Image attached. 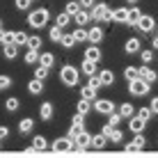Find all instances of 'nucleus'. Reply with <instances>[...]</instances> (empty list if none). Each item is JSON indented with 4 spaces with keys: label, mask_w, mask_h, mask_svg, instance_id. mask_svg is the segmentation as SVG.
<instances>
[{
    "label": "nucleus",
    "mask_w": 158,
    "mask_h": 158,
    "mask_svg": "<svg viewBox=\"0 0 158 158\" xmlns=\"http://www.w3.org/2000/svg\"><path fill=\"white\" fill-rule=\"evenodd\" d=\"M9 85H12V78H9V76H0V92L7 89Z\"/></svg>",
    "instance_id": "obj_46"
},
{
    "label": "nucleus",
    "mask_w": 158,
    "mask_h": 158,
    "mask_svg": "<svg viewBox=\"0 0 158 158\" xmlns=\"http://www.w3.org/2000/svg\"><path fill=\"white\" fill-rule=\"evenodd\" d=\"M80 131H85V128H83V117L76 115V117L71 119V128H69V140H73L76 135L80 133Z\"/></svg>",
    "instance_id": "obj_9"
},
{
    "label": "nucleus",
    "mask_w": 158,
    "mask_h": 158,
    "mask_svg": "<svg viewBox=\"0 0 158 158\" xmlns=\"http://www.w3.org/2000/svg\"><path fill=\"white\" fill-rule=\"evenodd\" d=\"M16 7H19V9H28L30 7V0H16Z\"/></svg>",
    "instance_id": "obj_51"
},
{
    "label": "nucleus",
    "mask_w": 158,
    "mask_h": 158,
    "mask_svg": "<svg viewBox=\"0 0 158 158\" xmlns=\"http://www.w3.org/2000/svg\"><path fill=\"white\" fill-rule=\"evenodd\" d=\"M16 55H19V48H16L14 44H12V46H5V57H7V60H14Z\"/></svg>",
    "instance_id": "obj_37"
},
{
    "label": "nucleus",
    "mask_w": 158,
    "mask_h": 158,
    "mask_svg": "<svg viewBox=\"0 0 158 158\" xmlns=\"http://www.w3.org/2000/svg\"><path fill=\"white\" fill-rule=\"evenodd\" d=\"M80 96H83V99H85V101H89V103H92V101H94V99H96V92H94V89H89V87H87V85H85V87H83V89H80Z\"/></svg>",
    "instance_id": "obj_31"
},
{
    "label": "nucleus",
    "mask_w": 158,
    "mask_h": 158,
    "mask_svg": "<svg viewBox=\"0 0 158 158\" xmlns=\"http://www.w3.org/2000/svg\"><path fill=\"white\" fill-rule=\"evenodd\" d=\"M46 76H48V69H44V67H37L35 69V80H41V83H44Z\"/></svg>",
    "instance_id": "obj_42"
},
{
    "label": "nucleus",
    "mask_w": 158,
    "mask_h": 158,
    "mask_svg": "<svg viewBox=\"0 0 158 158\" xmlns=\"http://www.w3.org/2000/svg\"><path fill=\"white\" fill-rule=\"evenodd\" d=\"M140 16H142V9L131 7V9H128V14H126V25H135V23L140 21Z\"/></svg>",
    "instance_id": "obj_16"
},
{
    "label": "nucleus",
    "mask_w": 158,
    "mask_h": 158,
    "mask_svg": "<svg viewBox=\"0 0 158 158\" xmlns=\"http://www.w3.org/2000/svg\"><path fill=\"white\" fill-rule=\"evenodd\" d=\"M144 126H147V122H144V119H140L138 115H133V117L128 119V128L133 131L135 135H138V133H142V131H144Z\"/></svg>",
    "instance_id": "obj_8"
},
{
    "label": "nucleus",
    "mask_w": 158,
    "mask_h": 158,
    "mask_svg": "<svg viewBox=\"0 0 158 158\" xmlns=\"http://www.w3.org/2000/svg\"><path fill=\"white\" fill-rule=\"evenodd\" d=\"M94 110L101 112V115H112L115 112V103L108 99H94Z\"/></svg>",
    "instance_id": "obj_5"
},
{
    "label": "nucleus",
    "mask_w": 158,
    "mask_h": 158,
    "mask_svg": "<svg viewBox=\"0 0 158 158\" xmlns=\"http://www.w3.org/2000/svg\"><path fill=\"white\" fill-rule=\"evenodd\" d=\"M78 5H80V7H85V9H92L96 5V0H78Z\"/></svg>",
    "instance_id": "obj_48"
},
{
    "label": "nucleus",
    "mask_w": 158,
    "mask_h": 158,
    "mask_svg": "<svg viewBox=\"0 0 158 158\" xmlns=\"http://www.w3.org/2000/svg\"><path fill=\"white\" fill-rule=\"evenodd\" d=\"M69 149H73V140L69 138H60L53 142V151H69Z\"/></svg>",
    "instance_id": "obj_12"
},
{
    "label": "nucleus",
    "mask_w": 158,
    "mask_h": 158,
    "mask_svg": "<svg viewBox=\"0 0 158 158\" xmlns=\"http://www.w3.org/2000/svg\"><path fill=\"white\" fill-rule=\"evenodd\" d=\"M108 144V138L103 133H99V135H92V147H96V149H103V147Z\"/></svg>",
    "instance_id": "obj_26"
},
{
    "label": "nucleus",
    "mask_w": 158,
    "mask_h": 158,
    "mask_svg": "<svg viewBox=\"0 0 158 158\" xmlns=\"http://www.w3.org/2000/svg\"><path fill=\"white\" fill-rule=\"evenodd\" d=\"M89 19L92 21H110V9H108L106 2H96L94 7L89 9Z\"/></svg>",
    "instance_id": "obj_3"
},
{
    "label": "nucleus",
    "mask_w": 158,
    "mask_h": 158,
    "mask_svg": "<svg viewBox=\"0 0 158 158\" xmlns=\"http://www.w3.org/2000/svg\"><path fill=\"white\" fill-rule=\"evenodd\" d=\"M32 126H35V122H32L30 117H25V119H21V124H19V131L21 133H30Z\"/></svg>",
    "instance_id": "obj_29"
},
{
    "label": "nucleus",
    "mask_w": 158,
    "mask_h": 158,
    "mask_svg": "<svg viewBox=\"0 0 158 158\" xmlns=\"http://www.w3.org/2000/svg\"><path fill=\"white\" fill-rule=\"evenodd\" d=\"M44 151V149H48V142H46V138L44 135H35V140H32V151Z\"/></svg>",
    "instance_id": "obj_23"
},
{
    "label": "nucleus",
    "mask_w": 158,
    "mask_h": 158,
    "mask_svg": "<svg viewBox=\"0 0 158 158\" xmlns=\"http://www.w3.org/2000/svg\"><path fill=\"white\" fill-rule=\"evenodd\" d=\"M124 51L128 53V55H135V53H140V39H128L126 41V46H124Z\"/></svg>",
    "instance_id": "obj_21"
},
{
    "label": "nucleus",
    "mask_w": 158,
    "mask_h": 158,
    "mask_svg": "<svg viewBox=\"0 0 158 158\" xmlns=\"http://www.w3.org/2000/svg\"><path fill=\"white\" fill-rule=\"evenodd\" d=\"M89 144H92V135L87 133V131H80L73 138V149H87Z\"/></svg>",
    "instance_id": "obj_7"
},
{
    "label": "nucleus",
    "mask_w": 158,
    "mask_h": 158,
    "mask_svg": "<svg viewBox=\"0 0 158 158\" xmlns=\"http://www.w3.org/2000/svg\"><path fill=\"white\" fill-rule=\"evenodd\" d=\"M7 135H9V128H7V126H0V140L7 138Z\"/></svg>",
    "instance_id": "obj_52"
},
{
    "label": "nucleus",
    "mask_w": 158,
    "mask_h": 158,
    "mask_svg": "<svg viewBox=\"0 0 158 158\" xmlns=\"http://www.w3.org/2000/svg\"><path fill=\"white\" fill-rule=\"evenodd\" d=\"M149 89H151V85L144 83V80H140V78H135V80L128 83V92L133 96H144V94H149Z\"/></svg>",
    "instance_id": "obj_4"
},
{
    "label": "nucleus",
    "mask_w": 158,
    "mask_h": 158,
    "mask_svg": "<svg viewBox=\"0 0 158 158\" xmlns=\"http://www.w3.org/2000/svg\"><path fill=\"white\" fill-rule=\"evenodd\" d=\"M37 60H39V51H28L25 53V62L28 64H35Z\"/></svg>",
    "instance_id": "obj_41"
},
{
    "label": "nucleus",
    "mask_w": 158,
    "mask_h": 158,
    "mask_svg": "<svg viewBox=\"0 0 158 158\" xmlns=\"http://www.w3.org/2000/svg\"><path fill=\"white\" fill-rule=\"evenodd\" d=\"M124 76H126V80L131 83V80L138 78V69H135V67H126V69H124Z\"/></svg>",
    "instance_id": "obj_40"
},
{
    "label": "nucleus",
    "mask_w": 158,
    "mask_h": 158,
    "mask_svg": "<svg viewBox=\"0 0 158 158\" xmlns=\"http://www.w3.org/2000/svg\"><path fill=\"white\" fill-rule=\"evenodd\" d=\"M135 28H138L140 32H144V35H147V32H151V30L156 28V21L151 19V16L142 14V16H140V21H138V23H135Z\"/></svg>",
    "instance_id": "obj_6"
},
{
    "label": "nucleus",
    "mask_w": 158,
    "mask_h": 158,
    "mask_svg": "<svg viewBox=\"0 0 158 158\" xmlns=\"http://www.w3.org/2000/svg\"><path fill=\"white\" fill-rule=\"evenodd\" d=\"M156 32H158V30H156ZM156 37H158V35H156Z\"/></svg>",
    "instance_id": "obj_58"
},
{
    "label": "nucleus",
    "mask_w": 158,
    "mask_h": 158,
    "mask_svg": "<svg viewBox=\"0 0 158 158\" xmlns=\"http://www.w3.org/2000/svg\"><path fill=\"white\" fill-rule=\"evenodd\" d=\"M126 2H131V5H133V2H138V0H126Z\"/></svg>",
    "instance_id": "obj_56"
},
{
    "label": "nucleus",
    "mask_w": 158,
    "mask_h": 158,
    "mask_svg": "<svg viewBox=\"0 0 158 158\" xmlns=\"http://www.w3.org/2000/svg\"><path fill=\"white\" fill-rule=\"evenodd\" d=\"M108 117H110V122H108V126H110V128H115V126H117V124H119V122H122V117H119V115H117V112H112V115H108Z\"/></svg>",
    "instance_id": "obj_45"
},
{
    "label": "nucleus",
    "mask_w": 158,
    "mask_h": 158,
    "mask_svg": "<svg viewBox=\"0 0 158 158\" xmlns=\"http://www.w3.org/2000/svg\"><path fill=\"white\" fill-rule=\"evenodd\" d=\"M39 115L44 122H48V119L53 117V103L51 101H46V103H41V108H39Z\"/></svg>",
    "instance_id": "obj_20"
},
{
    "label": "nucleus",
    "mask_w": 158,
    "mask_h": 158,
    "mask_svg": "<svg viewBox=\"0 0 158 158\" xmlns=\"http://www.w3.org/2000/svg\"><path fill=\"white\" fill-rule=\"evenodd\" d=\"M64 12H67L69 16H76V14L80 12V5L76 2V0H69V2H67V7H64Z\"/></svg>",
    "instance_id": "obj_30"
},
{
    "label": "nucleus",
    "mask_w": 158,
    "mask_h": 158,
    "mask_svg": "<svg viewBox=\"0 0 158 158\" xmlns=\"http://www.w3.org/2000/svg\"><path fill=\"white\" fill-rule=\"evenodd\" d=\"M60 44H62L64 48H73V46H76V41H73L71 32H69V35H62V39H60Z\"/></svg>",
    "instance_id": "obj_36"
},
{
    "label": "nucleus",
    "mask_w": 158,
    "mask_h": 158,
    "mask_svg": "<svg viewBox=\"0 0 158 158\" xmlns=\"http://www.w3.org/2000/svg\"><path fill=\"white\" fill-rule=\"evenodd\" d=\"M101 39H103V30L99 28V25H94V28L87 30V41H92V44L96 46V44H99Z\"/></svg>",
    "instance_id": "obj_13"
},
{
    "label": "nucleus",
    "mask_w": 158,
    "mask_h": 158,
    "mask_svg": "<svg viewBox=\"0 0 158 158\" xmlns=\"http://www.w3.org/2000/svg\"><path fill=\"white\" fill-rule=\"evenodd\" d=\"M154 48H158V37H156V39H154Z\"/></svg>",
    "instance_id": "obj_55"
},
{
    "label": "nucleus",
    "mask_w": 158,
    "mask_h": 158,
    "mask_svg": "<svg viewBox=\"0 0 158 158\" xmlns=\"http://www.w3.org/2000/svg\"><path fill=\"white\" fill-rule=\"evenodd\" d=\"M138 117H140V119H144V122H149V117H151V110H149V108H140Z\"/></svg>",
    "instance_id": "obj_47"
},
{
    "label": "nucleus",
    "mask_w": 158,
    "mask_h": 158,
    "mask_svg": "<svg viewBox=\"0 0 158 158\" xmlns=\"http://www.w3.org/2000/svg\"><path fill=\"white\" fill-rule=\"evenodd\" d=\"M73 21L78 23V28H83V25L89 23V12H87V9H80V12L73 16Z\"/></svg>",
    "instance_id": "obj_22"
},
{
    "label": "nucleus",
    "mask_w": 158,
    "mask_h": 158,
    "mask_svg": "<svg viewBox=\"0 0 158 158\" xmlns=\"http://www.w3.org/2000/svg\"><path fill=\"white\" fill-rule=\"evenodd\" d=\"M144 144H147V140L138 133V135H135V138L126 144V151H138V149H144Z\"/></svg>",
    "instance_id": "obj_14"
},
{
    "label": "nucleus",
    "mask_w": 158,
    "mask_h": 158,
    "mask_svg": "<svg viewBox=\"0 0 158 158\" xmlns=\"http://www.w3.org/2000/svg\"><path fill=\"white\" fill-rule=\"evenodd\" d=\"M2 39H5V30H0V44H2Z\"/></svg>",
    "instance_id": "obj_54"
},
{
    "label": "nucleus",
    "mask_w": 158,
    "mask_h": 158,
    "mask_svg": "<svg viewBox=\"0 0 158 158\" xmlns=\"http://www.w3.org/2000/svg\"><path fill=\"white\" fill-rule=\"evenodd\" d=\"M110 131H112V128H110V126H108V124H106V126L101 128V133H103V135H106V138H108V133H110Z\"/></svg>",
    "instance_id": "obj_53"
},
{
    "label": "nucleus",
    "mask_w": 158,
    "mask_h": 158,
    "mask_svg": "<svg viewBox=\"0 0 158 158\" xmlns=\"http://www.w3.org/2000/svg\"><path fill=\"white\" fill-rule=\"evenodd\" d=\"M69 21H71V16H69L67 12H62V14H57V28L60 30H64V28H67V25H69Z\"/></svg>",
    "instance_id": "obj_28"
},
{
    "label": "nucleus",
    "mask_w": 158,
    "mask_h": 158,
    "mask_svg": "<svg viewBox=\"0 0 158 158\" xmlns=\"http://www.w3.org/2000/svg\"><path fill=\"white\" fill-rule=\"evenodd\" d=\"M138 78L151 85V83H156V78H158V76H156V71H151V69H147V67H140V69H138Z\"/></svg>",
    "instance_id": "obj_10"
},
{
    "label": "nucleus",
    "mask_w": 158,
    "mask_h": 158,
    "mask_svg": "<svg viewBox=\"0 0 158 158\" xmlns=\"http://www.w3.org/2000/svg\"><path fill=\"white\" fill-rule=\"evenodd\" d=\"M87 112H89V101L80 99V103H78V115H80V117H85Z\"/></svg>",
    "instance_id": "obj_38"
},
{
    "label": "nucleus",
    "mask_w": 158,
    "mask_h": 158,
    "mask_svg": "<svg viewBox=\"0 0 158 158\" xmlns=\"http://www.w3.org/2000/svg\"><path fill=\"white\" fill-rule=\"evenodd\" d=\"M85 60H89V62H99V60H101V51L96 46L85 48Z\"/></svg>",
    "instance_id": "obj_19"
},
{
    "label": "nucleus",
    "mask_w": 158,
    "mask_h": 158,
    "mask_svg": "<svg viewBox=\"0 0 158 158\" xmlns=\"http://www.w3.org/2000/svg\"><path fill=\"white\" fill-rule=\"evenodd\" d=\"M87 87H89V89H94V92H99V89H101L99 78H96V76H92V78H89V83H87Z\"/></svg>",
    "instance_id": "obj_44"
},
{
    "label": "nucleus",
    "mask_w": 158,
    "mask_h": 158,
    "mask_svg": "<svg viewBox=\"0 0 158 158\" xmlns=\"http://www.w3.org/2000/svg\"><path fill=\"white\" fill-rule=\"evenodd\" d=\"M149 110H151V115H158V96H156V99H151Z\"/></svg>",
    "instance_id": "obj_50"
},
{
    "label": "nucleus",
    "mask_w": 158,
    "mask_h": 158,
    "mask_svg": "<svg viewBox=\"0 0 158 158\" xmlns=\"http://www.w3.org/2000/svg\"><path fill=\"white\" fill-rule=\"evenodd\" d=\"M19 106H21V101L16 99V96H12V99H7L5 101V108H7L9 112H14V110H19Z\"/></svg>",
    "instance_id": "obj_34"
},
{
    "label": "nucleus",
    "mask_w": 158,
    "mask_h": 158,
    "mask_svg": "<svg viewBox=\"0 0 158 158\" xmlns=\"http://www.w3.org/2000/svg\"><path fill=\"white\" fill-rule=\"evenodd\" d=\"M126 14H128V9H126V7L112 9V12H110V21H117V23H126Z\"/></svg>",
    "instance_id": "obj_15"
},
{
    "label": "nucleus",
    "mask_w": 158,
    "mask_h": 158,
    "mask_svg": "<svg viewBox=\"0 0 158 158\" xmlns=\"http://www.w3.org/2000/svg\"><path fill=\"white\" fill-rule=\"evenodd\" d=\"M108 140H110V142H122L124 135H122V131H119V128H112L110 133H108Z\"/></svg>",
    "instance_id": "obj_35"
},
{
    "label": "nucleus",
    "mask_w": 158,
    "mask_h": 158,
    "mask_svg": "<svg viewBox=\"0 0 158 158\" xmlns=\"http://www.w3.org/2000/svg\"><path fill=\"white\" fill-rule=\"evenodd\" d=\"M2 44H5V46H12V44H14V32H5Z\"/></svg>",
    "instance_id": "obj_49"
},
{
    "label": "nucleus",
    "mask_w": 158,
    "mask_h": 158,
    "mask_svg": "<svg viewBox=\"0 0 158 158\" xmlns=\"http://www.w3.org/2000/svg\"><path fill=\"white\" fill-rule=\"evenodd\" d=\"M25 46H28L30 48V51H39V48H41V37H28V41H25Z\"/></svg>",
    "instance_id": "obj_27"
},
{
    "label": "nucleus",
    "mask_w": 158,
    "mask_h": 158,
    "mask_svg": "<svg viewBox=\"0 0 158 158\" xmlns=\"http://www.w3.org/2000/svg\"><path fill=\"white\" fill-rule=\"evenodd\" d=\"M119 117H133L135 115V110H133V106H131V103H122V106H119V112H117Z\"/></svg>",
    "instance_id": "obj_25"
},
{
    "label": "nucleus",
    "mask_w": 158,
    "mask_h": 158,
    "mask_svg": "<svg viewBox=\"0 0 158 158\" xmlns=\"http://www.w3.org/2000/svg\"><path fill=\"white\" fill-rule=\"evenodd\" d=\"M80 71H83L87 78H92V76L96 73V62H89V60H83V64H80Z\"/></svg>",
    "instance_id": "obj_17"
},
{
    "label": "nucleus",
    "mask_w": 158,
    "mask_h": 158,
    "mask_svg": "<svg viewBox=\"0 0 158 158\" xmlns=\"http://www.w3.org/2000/svg\"><path fill=\"white\" fill-rule=\"evenodd\" d=\"M37 62H39V67H44V69H51L53 62H55V57H53V53H41Z\"/></svg>",
    "instance_id": "obj_18"
},
{
    "label": "nucleus",
    "mask_w": 158,
    "mask_h": 158,
    "mask_svg": "<svg viewBox=\"0 0 158 158\" xmlns=\"http://www.w3.org/2000/svg\"><path fill=\"white\" fill-rule=\"evenodd\" d=\"M60 78H62V83L64 85H69V87H73V85H78V78H80V73H78V69L76 67H62V71H60Z\"/></svg>",
    "instance_id": "obj_2"
},
{
    "label": "nucleus",
    "mask_w": 158,
    "mask_h": 158,
    "mask_svg": "<svg viewBox=\"0 0 158 158\" xmlns=\"http://www.w3.org/2000/svg\"><path fill=\"white\" fill-rule=\"evenodd\" d=\"M28 92H30V94H41V92H44V83L32 78L30 83H28Z\"/></svg>",
    "instance_id": "obj_24"
},
{
    "label": "nucleus",
    "mask_w": 158,
    "mask_h": 158,
    "mask_svg": "<svg viewBox=\"0 0 158 158\" xmlns=\"http://www.w3.org/2000/svg\"><path fill=\"white\" fill-rule=\"evenodd\" d=\"M71 37H73V41H76V44H78V41H87V30L78 28V30H73V32H71Z\"/></svg>",
    "instance_id": "obj_32"
},
{
    "label": "nucleus",
    "mask_w": 158,
    "mask_h": 158,
    "mask_svg": "<svg viewBox=\"0 0 158 158\" xmlns=\"http://www.w3.org/2000/svg\"><path fill=\"white\" fill-rule=\"evenodd\" d=\"M0 30H2V23H0Z\"/></svg>",
    "instance_id": "obj_57"
},
{
    "label": "nucleus",
    "mask_w": 158,
    "mask_h": 158,
    "mask_svg": "<svg viewBox=\"0 0 158 158\" xmlns=\"http://www.w3.org/2000/svg\"><path fill=\"white\" fill-rule=\"evenodd\" d=\"M48 37H51V41H60V39H62V30H60L57 25H53L51 32H48Z\"/></svg>",
    "instance_id": "obj_39"
},
{
    "label": "nucleus",
    "mask_w": 158,
    "mask_h": 158,
    "mask_svg": "<svg viewBox=\"0 0 158 158\" xmlns=\"http://www.w3.org/2000/svg\"><path fill=\"white\" fill-rule=\"evenodd\" d=\"M25 41H28V35L25 32H14V46H25Z\"/></svg>",
    "instance_id": "obj_33"
},
{
    "label": "nucleus",
    "mask_w": 158,
    "mask_h": 158,
    "mask_svg": "<svg viewBox=\"0 0 158 158\" xmlns=\"http://www.w3.org/2000/svg\"><path fill=\"white\" fill-rule=\"evenodd\" d=\"M140 60H142V64H149L151 60H154V53L151 51H140Z\"/></svg>",
    "instance_id": "obj_43"
},
{
    "label": "nucleus",
    "mask_w": 158,
    "mask_h": 158,
    "mask_svg": "<svg viewBox=\"0 0 158 158\" xmlns=\"http://www.w3.org/2000/svg\"><path fill=\"white\" fill-rule=\"evenodd\" d=\"M28 23L30 28H44V25L48 23V9H35V12L28 14Z\"/></svg>",
    "instance_id": "obj_1"
},
{
    "label": "nucleus",
    "mask_w": 158,
    "mask_h": 158,
    "mask_svg": "<svg viewBox=\"0 0 158 158\" xmlns=\"http://www.w3.org/2000/svg\"><path fill=\"white\" fill-rule=\"evenodd\" d=\"M99 78V83H101V87H110L112 83H115V73L110 71V69H103V71L96 76Z\"/></svg>",
    "instance_id": "obj_11"
}]
</instances>
